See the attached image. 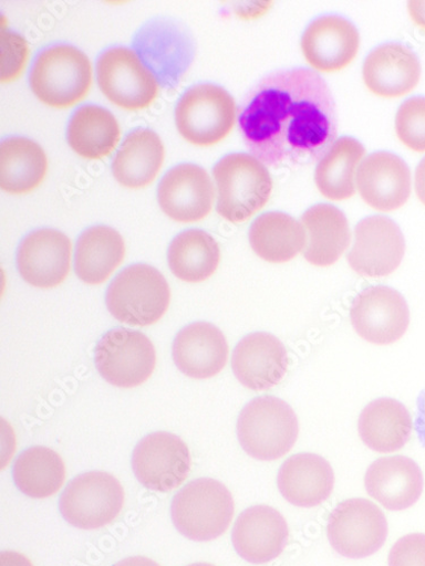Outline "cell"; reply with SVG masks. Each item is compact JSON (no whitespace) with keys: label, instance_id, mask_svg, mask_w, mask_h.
I'll return each mask as SVG.
<instances>
[{"label":"cell","instance_id":"6","mask_svg":"<svg viewBox=\"0 0 425 566\" xmlns=\"http://www.w3.org/2000/svg\"><path fill=\"white\" fill-rule=\"evenodd\" d=\"M235 512L229 490L212 479H200L186 485L172 503L176 530L195 542H210L229 528Z\"/></svg>","mask_w":425,"mask_h":566},{"label":"cell","instance_id":"11","mask_svg":"<svg viewBox=\"0 0 425 566\" xmlns=\"http://www.w3.org/2000/svg\"><path fill=\"white\" fill-rule=\"evenodd\" d=\"M103 379L121 389L145 385L155 371L157 355L144 334L124 327L111 329L94 350Z\"/></svg>","mask_w":425,"mask_h":566},{"label":"cell","instance_id":"34","mask_svg":"<svg viewBox=\"0 0 425 566\" xmlns=\"http://www.w3.org/2000/svg\"><path fill=\"white\" fill-rule=\"evenodd\" d=\"M364 155L357 139H336L315 169L314 180L321 196L332 201L351 199L355 195V172Z\"/></svg>","mask_w":425,"mask_h":566},{"label":"cell","instance_id":"43","mask_svg":"<svg viewBox=\"0 0 425 566\" xmlns=\"http://www.w3.org/2000/svg\"><path fill=\"white\" fill-rule=\"evenodd\" d=\"M115 566H160V565L148 557L135 556V557L125 558V559L118 562Z\"/></svg>","mask_w":425,"mask_h":566},{"label":"cell","instance_id":"3","mask_svg":"<svg viewBox=\"0 0 425 566\" xmlns=\"http://www.w3.org/2000/svg\"><path fill=\"white\" fill-rule=\"evenodd\" d=\"M217 184V212L231 223H243L261 211L272 193L271 175L259 159L232 154L214 168Z\"/></svg>","mask_w":425,"mask_h":566},{"label":"cell","instance_id":"27","mask_svg":"<svg viewBox=\"0 0 425 566\" xmlns=\"http://www.w3.org/2000/svg\"><path fill=\"white\" fill-rule=\"evenodd\" d=\"M165 160V147L159 135L146 128L129 133L112 163L117 182L129 190L151 186Z\"/></svg>","mask_w":425,"mask_h":566},{"label":"cell","instance_id":"9","mask_svg":"<svg viewBox=\"0 0 425 566\" xmlns=\"http://www.w3.org/2000/svg\"><path fill=\"white\" fill-rule=\"evenodd\" d=\"M135 53L166 87H174L195 59V42L179 22L156 18L135 34Z\"/></svg>","mask_w":425,"mask_h":566},{"label":"cell","instance_id":"5","mask_svg":"<svg viewBox=\"0 0 425 566\" xmlns=\"http://www.w3.org/2000/svg\"><path fill=\"white\" fill-rule=\"evenodd\" d=\"M170 298L168 282L157 269L135 264L111 283L106 303L118 322L142 327L159 322L169 308Z\"/></svg>","mask_w":425,"mask_h":566},{"label":"cell","instance_id":"44","mask_svg":"<svg viewBox=\"0 0 425 566\" xmlns=\"http://www.w3.org/2000/svg\"><path fill=\"white\" fill-rule=\"evenodd\" d=\"M188 566H216V565H214L211 563H195V564H191Z\"/></svg>","mask_w":425,"mask_h":566},{"label":"cell","instance_id":"8","mask_svg":"<svg viewBox=\"0 0 425 566\" xmlns=\"http://www.w3.org/2000/svg\"><path fill=\"white\" fill-rule=\"evenodd\" d=\"M387 537V517L370 500H345L328 517V542L346 558L362 559L380 552Z\"/></svg>","mask_w":425,"mask_h":566},{"label":"cell","instance_id":"38","mask_svg":"<svg viewBox=\"0 0 425 566\" xmlns=\"http://www.w3.org/2000/svg\"><path fill=\"white\" fill-rule=\"evenodd\" d=\"M388 566H425V534L400 538L390 551Z\"/></svg>","mask_w":425,"mask_h":566},{"label":"cell","instance_id":"14","mask_svg":"<svg viewBox=\"0 0 425 566\" xmlns=\"http://www.w3.org/2000/svg\"><path fill=\"white\" fill-rule=\"evenodd\" d=\"M411 314L403 295L386 286L363 291L351 307L355 333L366 343L390 346L400 342L410 326Z\"/></svg>","mask_w":425,"mask_h":566},{"label":"cell","instance_id":"40","mask_svg":"<svg viewBox=\"0 0 425 566\" xmlns=\"http://www.w3.org/2000/svg\"><path fill=\"white\" fill-rule=\"evenodd\" d=\"M0 566H33V564L23 554L7 551L0 555Z\"/></svg>","mask_w":425,"mask_h":566},{"label":"cell","instance_id":"7","mask_svg":"<svg viewBox=\"0 0 425 566\" xmlns=\"http://www.w3.org/2000/svg\"><path fill=\"white\" fill-rule=\"evenodd\" d=\"M238 108L230 94L215 84L188 88L175 109V123L182 137L197 147L220 144L232 130Z\"/></svg>","mask_w":425,"mask_h":566},{"label":"cell","instance_id":"36","mask_svg":"<svg viewBox=\"0 0 425 566\" xmlns=\"http://www.w3.org/2000/svg\"><path fill=\"white\" fill-rule=\"evenodd\" d=\"M396 134L410 150L425 153V98L414 97L398 109L395 122Z\"/></svg>","mask_w":425,"mask_h":566},{"label":"cell","instance_id":"41","mask_svg":"<svg viewBox=\"0 0 425 566\" xmlns=\"http://www.w3.org/2000/svg\"><path fill=\"white\" fill-rule=\"evenodd\" d=\"M408 13L414 24L425 31V2L413 0L408 3Z\"/></svg>","mask_w":425,"mask_h":566},{"label":"cell","instance_id":"35","mask_svg":"<svg viewBox=\"0 0 425 566\" xmlns=\"http://www.w3.org/2000/svg\"><path fill=\"white\" fill-rule=\"evenodd\" d=\"M13 478L25 495L45 499L63 488L66 468L62 457L54 450L33 447L19 455L13 468Z\"/></svg>","mask_w":425,"mask_h":566},{"label":"cell","instance_id":"17","mask_svg":"<svg viewBox=\"0 0 425 566\" xmlns=\"http://www.w3.org/2000/svg\"><path fill=\"white\" fill-rule=\"evenodd\" d=\"M158 202L163 212L175 222H199L210 214L215 203L211 177L197 165H178L163 177Z\"/></svg>","mask_w":425,"mask_h":566},{"label":"cell","instance_id":"10","mask_svg":"<svg viewBox=\"0 0 425 566\" xmlns=\"http://www.w3.org/2000/svg\"><path fill=\"white\" fill-rule=\"evenodd\" d=\"M125 501L121 483L105 471H90L69 483L60 509L75 528L94 531L114 523Z\"/></svg>","mask_w":425,"mask_h":566},{"label":"cell","instance_id":"12","mask_svg":"<svg viewBox=\"0 0 425 566\" xmlns=\"http://www.w3.org/2000/svg\"><path fill=\"white\" fill-rule=\"evenodd\" d=\"M97 75L104 96L124 111L146 109L159 96L160 85L154 73L124 46L111 49L100 57Z\"/></svg>","mask_w":425,"mask_h":566},{"label":"cell","instance_id":"1","mask_svg":"<svg viewBox=\"0 0 425 566\" xmlns=\"http://www.w3.org/2000/svg\"><path fill=\"white\" fill-rule=\"evenodd\" d=\"M240 129L253 157L266 166L313 164L336 142L332 91L310 70L272 73L249 93Z\"/></svg>","mask_w":425,"mask_h":566},{"label":"cell","instance_id":"42","mask_svg":"<svg viewBox=\"0 0 425 566\" xmlns=\"http://www.w3.org/2000/svg\"><path fill=\"white\" fill-rule=\"evenodd\" d=\"M415 193L419 202L425 206V158L419 163L415 171Z\"/></svg>","mask_w":425,"mask_h":566},{"label":"cell","instance_id":"28","mask_svg":"<svg viewBox=\"0 0 425 566\" xmlns=\"http://www.w3.org/2000/svg\"><path fill=\"white\" fill-rule=\"evenodd\" d=\"M413 420L407 408L392 398L370 402L359 418L362 442L377 453L402 450L411 440Z\"/></svg>","mask_w":425,"mask_h":566},{"label":"cell","instance_id":"15","mask_svg":"<svg viewBox=\"0 0 425 566\" xmlns=\"http://www.w3.org/2000/svg\"><path fill=\"white\" fill-rule=\"evenodd\" d=\"M405 249L401 228L387 217L373 216L357 223L348 260L361 276L384 277L400 268Z\"/></svg>","mask_w":425,"mask_h":566},{"label":"cell","instance_id":"26","mask_svg":"<svg viewBox=\"0 0 425 566\" xmlns=\"http://www.w3.org/2000/svg\"><path fill=\"white\" fill-rule=\"evenodd\" d=\"M307 232L304 259L318 268L334 265L351 244V229L345 214L334 206L318 205L302 217Z\"/></svg>","mask_w":425,"mask_h":566},{"label":"cell","instance_id":"31","mask_svg":"<svg viewBox=\"0 0 425 566\" xmlns=\"http://www.w3.org/2000/svg\"><path fill=\"white\" fill-rule=\"evenodd\" d=\"M49 158L34 140L11 137L0 146V186L12 196H25L43 182Z\"/></svg>","mask_w":425,"mask_h":566},{"label":"cell","instance_id":"13","mask_svg":"<svg viewBox=\"0 0 425 566\" xmlns=\"http://www.w3.org/2000/svg\"><path fill=\"white\" fill-rule=\"evenodd\" d=\"M132 467L137 481L148 490L168 493L190 475V449L178 437L157 432L141 440L133 451Z\"/></svg>","mask_w":425,"mask_h":566},{"label":"cell","instance_id":"37","mask_svg":"<svg viewBox=\"0 0 425 566\" xmlns=\"http://www.w3.org/2000/svg\"><path fill=\"white\" fill-rule=\"evenodd\" d=\"M0 80L3 83L17 81L24 72L29 57L30 49L27 40L12 31L3 28L0 34Z\"/></svg>","mask_w":425,"mask_h":566},{"label":"cell","instance_id":"29","mask_svg":"<svg viewBox=\"0 0 425 566\" xmlns=\"http://www.w3.org/2000/svg\"><path fill=\"white\" fill-rule=\"evenodd\" d=\"M126 247L122 234L107 226H94L81 235L75 250V273L89 286H100L123 263Z\"/></svg>","mask_w":425,"mask_h":566},{"label":"cell","instance_id":"19","mask_svg":"<svg viewBox=\"0 0 425 566\" xmlns=\"http://www.w3.org/2000/svg\"><path fill=\"white\" fill-rule=\"evenodd\" d=\"M290 365L286 346L267 333H256L243 338L231 357L236 379L257 392L279 386L286 379Z\"/></svg>","mask_w":425,"mask_h":566},{"label":"cell","instance_id":"18","mask_svg":"<svg viewBox=\"0 0 425 566\" xmlns=\"http://www.w3.org/2000/svg\"><path fill=\"white\" fill-rule=\"evenodd\" d=\"M286 516L269 505H255L240 514L231 533L232 546L243 559L262 565L278 558L288 545Z\"/></svg>","mask_w":425,"mask_h":566},{"label":"cell","instance_id":"22","mask_svg":"<svg viewBox=\"0 0 425 566\" xmlns=\"http://www.w3.org/2000/svg\"><path fill=\"white\" fill-rule=\"evenodd\" d=\"M365 491L386 510L405 511L417 503L424 479L418 464L405 455L384 457L375 460L364 476Z\"/></svg>","mask_w":425,"mask_h":566},{"label":"cell","instance_id":"21","mask_svg":"<svg viewBox=\"0 0 425 566\" xmlns=\"http://www.w3.org/2000/svg\"><path fill=\"white\" fill-rule=\"evenodd\" d=\"M362 200L372 209L392 212L406 205L411 196V170L391 153H375L364 159L356 177Z\"/></svg>","mask_w":425,"mask_h":566},{"label":"cell","instance_id":"23","mask_svg":"<svg viewBox=\"0 0 425 566\" xmlns=\"http://www.w3.org/2000/svg\"><path fill=\"white\" fill-rule=\"evenodd\" d=\"M229 356L226 337L208 322L185 326L173 344V359L177 368L195 380H207L217 376Z\"/></svg>","mask_w":425,"mask_h":566},{"label":"cell","instance_id":"2","mask_svg":"<svg viewBox=\"0 0 425 566\" xmlns=\"http://www.w3.org/2000/svg\"><path fill=\"white\" fill-rule=\"evenodd\" d=\"M92 78L89 57L73 45L58 44L37 57L30 74V86L43 105L68 109L86 98Z\"/></svg>","mask_w":425,"mask_h":566},{"label":"cell","instance_id":"33","mask_svg":"<svg viewBox=\"0 0 425 566\" xmlns=\"http://www.w3.org/2000/svg\"><path fill=\"white\" fill-rule=\"evenodd\" d=\"M221 252L210 233L199 229L180 232L168 250V264L173 274L187 283H201L219 268Z\"/></svg>","mask_w":425,"mask_h":566},{"label":"cell","instance_id":"39","mask_svg":"<svg viewBox=\"0 0 425 566\" xmlns=\"http://www.w3.org/2000/svg\"><path fill=\"white\" fill-rule=\"evenodd\" d=\"M415 430L425 447V390L419 395L416 406Z\"/></svg>","mask_w":425,"mask_h":566},{"label":"cell","instance_id":"24","mask_svg":"<svg viewBox=\"0 0 425 566\" xmlns=\"http://www.w3.org/2000/svg\"><path fill=\"white\" fill-rule=\"evenodd\" d=\"M278 490L290 504L312 509L323 504L335 489L332 464L314 453H298L283 462L277 476Z\"/></svg>","mask_w":425,"mask_h":566},{"label":"cell","instance_id":"16","mask_svg":"<svg viewBox=\"0 0 425 566\" xmlns=\"http://www.w3.org/2000/svg\"><path fill=\"white\" fill-rule=\"evenodd\" d=\"M73 245L65 233L40 229L27 235L19 247L17 265L30 286L52 290L63 285L72 264Z\"/></svg>","mask_w":425,"mask_h":566},{"label":"cell","instance_id":"25","mask_svg":"<svg viewBox=\"0 0 425 566\" xmlns=\"http://www.w3.org/2000/svg\"><path fill=\"white\" fill-rule=\"evenodd\" d=\"M421 78L417 56L401 43L377 46L363 65L365 86L376 97L401 98L411 93Z\"/></svg>","mask_w":425,"mask_h":566},{"label":"cell","instance_id":"32","mask_svg":"<svg viewBox=\"0 0 425 566\" xmlns=\"http://www.w3.org/2000/svg\"><path fill=\"white\" fill-rule=\"evenodd\" d=\"M121 136V126L115 116L94 105L79 108L68 127L71 149L87 160L110 157L120 145Z\"/></svg>","mask_w":425,"mask_h":566},{"label":"cell","instance_id":"4","mask_svg":"<svg viewBox=\"0 0 425 566\" xmlns=\"http://www.w3.org/2000/svg\"><path fill=\"white\" fill-rule=\"evenodd\" d=\"M300 433L299 419L286 401L259 397L249 402L238 420V437L243 450L253 459L273 461L286 457Z\"/></svg>","mask_w":425,"mask_h":566},{"label":"cell","instance_id":"30","mask_svg":"<svg viewBox=\"0 0 425 566\" xmlns=\"http://www.w3.org/2000/svg\"><path fill=\"white\" fill-rule=\"evenodd\" d=\"M249 241L263 261L282 264L294 260L307 247V232L301 222L282 212H268L251 224Z\"/></svg>","mask_w":425,"mask_h":566},{"label":"cell","instance_id":"20","mask_svg":"<svg viewBox=\"0 0 425 566\" xmlns=\"http://www.w3.org/2000/svg\"><path fill=\"white\" fill-rule=\"evenodd\" d=\"M302 53L308 64L322 73L346 69L357 56L360 34L346 19L326 15L313 21L305 30Z\"/></svg>","mask_w":425,"mask_h":566}]
</instances>
